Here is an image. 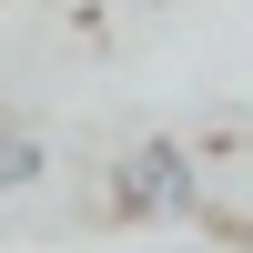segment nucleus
Wrapping results in <instances>:
<instances>
[{"label":"nucleus","instance_id":"obj_1","mask_svg":"<svg viewBox=\"0 0 253 253\" xmlns=\"http://www.w3.org/2000/svg\"><path fill=\"white\" fill-rule=\"evenodd\" d=\"M122 203H132V213H182V203H193V162H182V142H142V152H122Z\"/></svg>","mask_w":253,"mask_h":253},{"label":"nucleus","instance_id":"obj_2","mask_svg":"<svg viewBox=\"0 0 253 253\" xmlns=\"http://www.w3.org/2000/svg\"><path fill=\"white\" fill-rule=\"evenodd\" d=\"M20 182H41V142L31 132H0V193H20Z\"/></svg>","mask_w":253,"mask_h":253}]
</instances>
